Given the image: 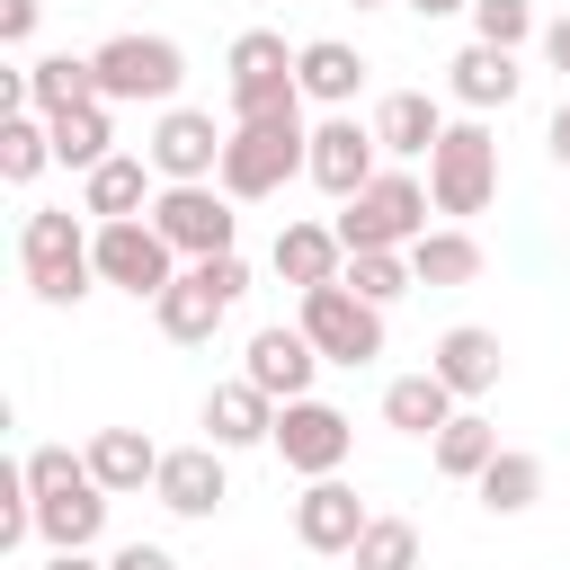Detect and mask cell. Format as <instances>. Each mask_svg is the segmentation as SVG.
I'll list each match as a JSON object with an SVG mask.
<instances>
[{
  "instance_id": "obj_18",
  "label": "cell",
  "mask_w": 570,
  "mask_h": 570,
  "mask_svg": "<svg viewBox=\"0 0 570 570\" xmlns=\"http://www.w3.org/2000/svg\"><path fill=\"white\" fill-rule=\"evenodd\" d=\"M160 205V169L142 160V151H116V160H98L89 178H80V214L89 223H142Z\"/></svg>"
},
{
  "instance_id": "obj_26",
  "label": "cell",
  "mask_w": 570,
  "mask_h": 570,
  "mask_svg": "<svg viewBox=\"0 0 570 570\" xmlns=\"http://www.w3.org/2000/svg\"><path fill=\"white\" fill-rule=\"evenodd\" d=\"M98 98V62L89 53H45V62H27V116H71V107H89Z\"/></svg>"
},
{
  "instance_id": "obj_7",
  "label": "cell",
  "mask_w": 570,
  "mask_h": 570,
  "mask_svg": "<svg viewBox=\"0 0 570 570\" xmlns=\"http://www.w3.org/2000/svg\"><path fill=\"white\" fill-rule=\"evenodd\" d=\"M98 98L107 107H178V80H187V53L169 45V36H107L98 53Z\"/></svg>"
},
{
  "instance_id": "obj_19",
  "label": "cell",
  "mask_w": 570,
  "mask_h": 570,
  "mask_svg": "<svg viewBox=\"0 0 570 570\" xmlns=\"http://www.w3.org/2000/svg\"><path fill=\"white\" fill-rule=\"evenodd\" d=\"M267 436H276V401H267L249 374H232V383L205 392V445L240 454V445H267Z\"/></svg>"
},
{
  "instance_id": "obj_27",
  "label": "cell",
  "mask_w": 570,
  "mask_h": 570,
  "mask_svg": "<svg viewBox=\"0 0 570 570\" xmlns=\"http://www.w3.org/2000/svg\"><path fill=\"white\" fill-rule=\"evenodd\" d=\"M454 410H463V401H454V392H445V383H436L428 365H419V374H392V383H383V428H401V436H436V428H445Z\"/></svg>"
},
{
  "instance_id": "obj_29",
  "label": "cell",
  "mask_w": 570,
  "mask_h": 570,
  "mask_svg": "<svg viewBox=\"0 0 570 570\" xmlns=\"http://www.w3.org/2000/svg\"><path fill=\"white\" fill-rule=\"evenodd\" d=\"M53 125V160L62 169H98V160H116V125H107V98H89V107H71V116H45Z\"/></svg>"
},
{
  "instance_id": "obj_1",
  "label": "cell",
  "mask_w": 570,
  "mask_h": 570,
  "mask_svg": "<svg viewBox=\"0 0 570 570\" xmlns=\"http://www.w3.org/2000/svg\"><path fill=\"white\" fill-rule=\"evenodd\" d=\"M18 267H27V294H36L45 312H71V303L98 285V249H89L80 214H62V205H36V214L18 223Z\"/></svg>"
},
{
  "instance_id": "obj_30",
  "label": "cell",
  "mask_w": 570,
  "mask_h": 570,
  "mask_svg": "<svg viewBox=\"0 0 570 570\" xmlns=\"http://www.w3.org/2000/svg\"><path fill=\"white\" fill-rule=\"evenodd\" d=\"M472 490H481V508H490V517H525V508L543 499V454H525V445H499V463H490Z\"/></svg>"
},
{
  "instance_id": "obj_17",
  "label": "cell",
  "mask_w": 570,
  "mask_h": 570,
  "mask_svg": "<svg viewBox=\"0 0 570 570\" xmlns=\"http://www.w3.org/2000/svg\"><path fill=\"white\" fill-rule=\"evenodd\" d=\"M374 525V508L330 472V481H303V499H294V543L303 552H356V534Z\"/></svg>"
},
{
  "instance_id": "obj_5",
  "label": "cell",
  "mask_w": 570,
  "mask_h": 570,
  "mask_svg": "<svg viewBox=\"0 0 570 570\" xmlns=\"http://www.w3.org/2000/svg\"><path fill=\"white\" fill-rule=\"evenodd\" d=\"M240 294H249V258H240V249H223V258H196V267H187V276H178V285L151 303V321H160V338L205 347Z\"/></svg>"
},
{
  "instance_id": "obj_43",
  "label": "cell",
  "mask_w": 570,
  "mask_h": 570,
  "mask_svg": "<svg viewBox=\"0 0 570 570\" xmlns=\"http://www.w3.org/2000/svg\"><path fill=\"white\" fill-rule=\"evenodd\" d=\"M356 9H383V0H356Z\"/></svg>"
},
{
  "instance_id": "obj_32",
  "label": "cell",
  "mask_w": 570,
  "mask_h": 570,
  "mask_svg": "<svg viewBox=\"0 0 570 570\" xmlns=\"http://www.w3.org/2000/svg\"><path fill=\"white\" fill-rule=\"evenodd\" d=\"M338 285H347V294H365L374 312H392V303H401V294H410L419 276H410V249H356Z\"/></svg>"
},
{
  "instance_id": "obj_9",
  "label": "cell",
  "mask_w": 570,
  "mask_h": 570,
  "mask_svg": "<svg viewBox=\"0 0 570 570\" xmlns=\"http://www.w3.org/2000/svg\"><path fill=\"white\" fill-rule=\"evenodd\" d=\"M294 321H303V338L321 347V365H374V356H383V312H374L365 294H347V285H312Z\"/></svg>"
},
{
  "instance_id": "obj_15",
  "label": "cell",
  "mask_w": 570,
  "mask_h": 570,
  "mask_svg": "<svg viewBox=\"0 0 570 570\" xmlns=\"http://www.w3.org/2000/svg\"><path fill=\"white\" fill-rule=\"evenodd\" d=\"M428 374H436L454 401H481V392H499V374H508V347H499V330H481V321H454V330L428 347Z\"/></svg>"
},
{
  "instance_id": "obj_35",
  "label": "cell",
  "mask_w": 570,
  "mask_h": 570,
  "mask_svg": "<svg viewBox=\"0 0 570 570\" xmlns=\"http://www.w3.org/2000/svg\"><path fill=\"white\" fill-rule=\"evenodd\" d=\"M525 36H543V27H534V0H472V45L517 53Z\"/></svg>"
},
{
  "instance_id": "obj_41",
  "label": "cell",
  "mask_w": 570,
  "mask_h": 570,
  "mask_svg": "<svg viewBox=\"0 0 570 570\" xmlns=\"http://www.w3.org/2000/svg\"><path fill=\"white\" fill-rule=\"evenodd\" d=\"M45 570H107V561H89V552H45Z\"/></svg>"
},
{
  "instance_id": "obj_36",
  "label": "cell",
  "mask_w": 570,
  "mask_h": 570,
  "mask_svg": "<svg viewBox=\"0 0 570 570\" xmlns=\"http://www.w3.org/2000/svg\"><path fill=\"white\" fill-rule=\"evenodd\" d=\"M71 481H89V454H71V445H36V454H27V490H36V499H53V490H71Z\"/></svg>"
},
{
  "instance_id": "obj_24",
  "label": "cell",
  "mask_w": 570,
  "mask_h": 570,
  "mask_svg": "<svg viewBox=\"0 0 570 570\" xmlns=\"http://www.w3.org/2000/svg\"><path fill=\"white\" fill-rule=\"evenodd\" d=\"M36 534H45L53 552H89V543L107 534V490H98V481H71V490L36 499Z\"/></svg>"
},
{
  "instance_id": "obj_14",
  "label": "cell",
  "mask_w": 570,
  "mask_h": 570,
  "mask_svg": "<svg viewBox=\"0 0 570 570\" xmlns=\"http://www.w3.org/2000/svg\"><path fill=\"white\" fill-rule=\"evenodd\" d=\"M240 374L285 410V401H312V374H321V347L303 338V321H267V330H249V356H240Z\"/></svg>"
},
{
  "instance_id": "obj_28",
  "label": "cell",
  "mask_w": 570,
  "mask_h": 570,
  "mask_svg": "<svg viewBox=\"0 0 570 570\" xmlns=\"http://www.w3.org/2000/svg\"><path fill=\"white\" fill-rule=\"evenodd\" d=\"M428 454H436V472H445V481H481V472L499 463V428H490L481 410H454V419L428 436Z\"/></svg>"
},
{
  "instance_id": "obj_2",
  "label": "cell",
  "mask_w": 570,
  "mask_h": 570,
  "mask_svg": "<svg viewBox=\"0 0 570 570\" xmlns=\"http://www.w3.org/2000/svg\"><path fill=\"white\" fill-rule=\"evenodd\" d=\"M312 160V125H303V107H285V116H258V125H232V142H223V169H214V187L232 196V205H258V196H276L294 169Z\"/></svg>"
},
{
  "instance_id": "obj_23",
  "label": "cell",
  "mask_w": 570,
  "mask_h": 570,
  "mask_svg": "<svg viewBox=\"0 0 570 570\" xmlns=\"http://www.w3.org/2000/svg\"><path fill=\"white\" fill-rule=\"evenodd\" d=\"M374 142H383V160H428V151L445 142V107H436L428 89H392V98L374 107Z\"/></svg>"
},
{
  "instance_id": "obj_20",
  "label": "cell",
  "mask_w": 570,
  "mask_h": 570,
  "mask_svg": "<svg viewBox=\"0 0 570 570\" xmlns=\"http://www.w3.org/2000/svg\"><path fill=\"white\" fill-rule=\"evenodd\" d=\"M267 267H276L294 294H312V285H338V276H347V240H338L330 223H285L276 249H267Z\"/></svg>"
},
{
  "instance_id": "obj_38",
  "label": "cell",
  "mask_w": 570,
  "mask_h": 570,
  "mask_svg": "<svg viewBox=\"0 0 570 570\" xmlns=\"http://www.w3.org/2000/svg\"><path fill=\"white\" fill-rule=\"evenodd\" d=\"M36 18H45V0H0V45H27Z\"/></svg>"
},
{
  "instance_id": "obj_12",
  "label": "cell",
  "mask_w": 570,
  "mask_h": 570,
  "mask_svg": "<svg viewBox=\"0 0 570 570\" xmlns=\"http://www.w3.org/2000/svg\"><path fill=\"white\" fill-rule=\"evenodd\" d=\"M276 454H285V472H303V481H330L338 463H347V445H356V428H347V410L338 401H285L276 410V436H267Z\"/></svg>"
},
{
  "instance_id": "obj_13",
  "label": "cell",
  "mask_w": 570,
  "mask_h": 570,
  "mask_svg": "<svg viewBox=\"0 0 570 570\" xmlns=\"http://www.w3.org/2000/svg\"><path fill=\"white\" fill-rule=\"evenodd\" d=\"M223 125L205 116V107H160V125H151V142H142V160L160 169V187H205L214 169H223Z\"/></svg>"
},
{
  "instance_id": "obj_42",
  "label": "cell",
  "mask_w": 570,
  "mask_h": 570,
  "mask_svg": "<svg viewBox=\"0 0 570 570\" xmlns=\"http://www.w3.org/2000/svg\"><path fill=\"white\" fill-rule=\"evenodd\" d=\"M419 18H454V9H472V0H410Z\"/></svg>"
},
{
  "instance_id": "obj_31",
  "label": "cell",
  "mask_w": 570,
  "mask_h": 570,
  "mask_svg": "<svg viewBox=\"0 0 570 570\" xmlns=\"http://www.w3.org/2000/svg\"><path fill=\"white\" fill-rule=\"evenodd\" d=\"M410 276H419V285H472V276H481V240H472L463 223H445V232H428V240L410 249Z\"/></svg>"
},
{
  "instance_id": "obj_11",
  "label": "cell",
  "mask_w": 570,
  "mask_h": 570,
  "mask_svg": "<svg viewBox=\"0 0 570 570\" xmlns=\"http://www.w3.org/2000/svg\"><path fill=\"white\" fill-rule=\"evenodd\" d=\"M151 232L196 267V258H223L232 249V232H240V214H232V196L205 178V187H160V205H151Z\"/></svg>"
},
{
  "instance_id": "obj_40",
  "label": "cell",
  "mask_w": 570,
  "mask_h": 570,
  "mask_svg": "<svg viewBox=\"0 0 570 570\" xmlns=\"http://www.w3.org/2000/svg\"><path fill=\"white\" fill-rule=\"evenodd\" d=\"M543 151H552V160H561V169H570V98H561V107H552V125H543Z\"/></svg>"
},
{
  "instance_id": "obj_3",
  "label": "cell",
  "mask_w": 570,
  "mask_h": 570,
  "mask_svg": "<svg viewBox=\"0 0 570 570\" xmlns=\"http://www.w3.org/2000/svg\"><path fill=\"white\" fill-rule=\"evenodd\" d=\"M294 62H303V45H285L276 27H249V36H232V53H223V98H232V125H258V116H285V107H303V80H294Z\"/></svg>"
},
{
  "instance_id": "obj_21",
  "label": "cell",
  "mask_w": 570,
  "mask_h": 570,
  "mask_svg": "<svg viewBox=\"0 0 570 570\" xmlns=\"http://www.w3.org/2000/svg\"><path fill=\"white\" fill-rule=\"evenodd\" d=\"M80 454H89V481H98L107 499H134V490L160 481V445H151L142 428H98Z\"/></svg>"
},
{
  "instance_id": "obj_22",
  "label": "cell",
  "mask_w": 570,
  "mask_h": 570,
  "mask_svg": "<svg viewBox=\"0 0 570 570\" xmlns=\"http://www.w3.org/2000/svg\"><path fill=\"white\" fill-rule=\"evenodd\" d=\"M294 80H303V98H312V107L347 116V107H356V89H365V53H356L347 36H312V45H303V62H294Z\"/></svg>"
},
{
  "instance_id": "obj_37",
  "label": "cell",
  "mask_w": 570,
  "mask_h": 570,
  "mask_svg": "<svg viewBox=\"0 0 570 570\" xmlns=\"http://www.w3.org/2000/svg\"><path fill=\"white\" fill-rule=\"evenodd\" d=\"M107 570H178V552H169V543H116Z\"/></svg>"
},
{
  "instance_id": "obj_25",
  "label": "cell",
  "mask_w": 570,
  "mask_h": 570,
  "mask_svg": "<svg viewBox=\"0 0 570 570\" xmlns=\"http://www.w3.org/2000/svg\"><path fill=\"white\" fill-rule=\"evenodd\" d=\"M445 71H454L445 89H454V98H463L472 116H490V107H508V98L525 89V71H517V53H499V45H463V53L445 62Z\"/></svg>"
},
{
  "instance_id": "obj_8",
  "label": "cell",
  "mask_w": 570,
  "mask_h": 570,
  "mask_svg": "<svg viewBox=\"0 0 570 570\" xmlns=\"http://www.w3.org/2000/svg\"><path fill=\"white\" fill-rule=\"evenodd\" d=\"M89 249H98V285H116V294H134V303H160V294L187 276L178 249L151 232V214H142V223H98Z\"/></svg>"
},
{
  "instance_id": "obj_33",
  "label": "cell",
  "mask_w": 570,
  "mask_h": 570,
  "mask_svg": "<svg viewBox=\"0 0 570 570\" xmlns=\"http://www.w3.org/2000/svg\"><path fill=\"white\" fill-rule=\"evenodd\" d=\"M45 160H53V125L45 116H0V178L27 187V178H45Z\"/></svg>"
},
{
  "instance_id": "obj_10",
  "label": "cell",
  "mask_w": 570,
  "mask_h": 570,
  "mask_svg": "<svg viewBox=\"0 0 570 570\" xmlns=\"http://www.w3.org/2000/svg\"><path fill=\"white\" fill-rule=\"evenodd\" d=\"M303 178L321 187V196H365L374 178H383V142H374V125H356V107L347 116H321L312 125V160H303Z\"/></svg>"
},
{
  "instance_id": "obj_6",
  "label": "cell",
  "mask_w": 570,
  "mask_h": 570,
  "mask_svg": "<svg viewBox=\"0 0 570 570\" xmlns=\"http://www.w3.org/2000/svg\"><path fill=\"white\" fill-rule=\"evenodd\" d=\"M499 196V134L481 125V116H463V125H445V142L428 151V205L436 214H481Z\"/></svg>"
},
{
  "instance_id": "obj_4",
  "label": "cell",
  "mask_w": 570,
  "mask_h": 570,
  "mask_svg": "<svg viewBox=\"0 0 570 570\" xmlns=\"http://www.w3.org/2000/svg\"><path fill=\"white\" fill-rule=\"evenodd\" d=\"M330 232L347 240V258H356V249H419V240H428V187H419L410 169H383L365 196L338 205Z\"/></svg>"
},
{
  "instance_id": "obj_39",
  "label": "cell",
  "mask_w": 570,
  "mask_h": 570,
  "mask_svg": "<svg viewBox=\"0 0 570 570\" xmlns=\"http://www.w3.org/2000/svg\"><path fill=\"white\" fill-rule=\"evenodd\" d=\"M534 45H543V62H552V71H570V9H561V18H552Z\"/></svg>"
},
{
  "instance_id": "obj_34",
  "label": "cell",
  "mask_w": 570,
  "mask_h": 570,
  "mask_svg": "<svg viewBox=\"0 0 570 570\" xmlns=\"http://www.w3.org/2000/svg\"><path fill=\"white\" fill-rule=\"evenodd\" d=\"M347 561H356V570H419V525H410V517H374Z\"/></svg>"
},
{
  "instance_id": "obj_16",
  "label": "cell",
  "mask_w": 570,
  "mask_h": 570,
  "mask_svg": "<svg viewBox=\"0 0 570 570\" xmlns=\"http://www.w3.org/2000/svg\"><path fill=\"white\" fill-rule=\"evenodd\" d=\"M151 499H160L169 517H214V508L232 499V463H223V445H169Z\"/></svg>"
}]
</instances>
